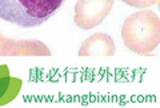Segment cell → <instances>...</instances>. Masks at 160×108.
Returning <instances> with one entry per match:
<instances>
[{"label":"cell","mask_w":160,"mask_h":108,"mask_svg":"<svg viewBox=\"0 0 160 108\" xmlns=\"http://www.w3.org/2000/svg\"><path fill=\"white\" fill-rule=\"evenodd\" d=\"M122 39L128 50L148 55L160 43V19L153 11L143 9L128 16L122 26Z\"/></svg>","instance_id":"cell-1"},{"label":"cell","mask_w":160,"mask_h":108,"mask_svg":"<svg viewBox=\"0 0 160 108\" xmlns=\"http://www.w3.org/2000/svg\"><path fill=\"white\" fill-rule=\"evenodd\" d=\"M64 0H0V19L22 28L42 26L62 7Z\"/></svg>","instance_id":"cell-2"},{"label":"cell","mask_w":160,"mask_h":108,"mask_svg":"<svg viewBox=\"0 0 160 108\" xmlns=\"http://www.w3.org/2000/svg\"><path fill=\"white\" fill-rule=\"evenodd\" d=\"M115 0H78L73 22L82 29H92L108 16Z\"/></svg>","instance_id":"cell-3"},{"label":"cell","mask_w":160,"mask_h":108,"mask_svg":"<svg viewBox=\"0 0 160 108\" xmlns=\"http://www.w3.org/2000/svg\"><path fill=\"white\" fill-rule=\"evenodd\" d=\"M49 48L40 40L7 39L0 33V56H51Z\"/></svg>","instance_id":"cell-4"},{"label":"cell","mask_w":160,"mask_h":108,"mask_svg":"<svg viewBox=\"0 0 160 108\" xmlns=\"http://www.w3.org/2000/svg\"><path fill=\"white\" fill-rule=\"evenodd\" d=\"M115 51L116 48L112 37L107 33L98 32L83 42L79 50V56H113Z\"/></svg>","instance_id":"cell-5"},{"label":"cell","mask_w":160,"mask_h":108,"mask_svg":"<svg viewBox=\"0 0 160 108\" xmlns=\"http://www.w3.org/2000/svg\"><path fill=\"white\" fill-rule=\"evenodd\" d=\"M23 81L11 77L7 66H0V107L12 101L18 96Z\"/></svg>","instance_id":"cell-6"},{"label":"cell","mask_w":160,"mask_h":108,"mask_svg":"<svg viewBox=\"0 0 160 108\" xmlns=\"http://www.w3.org/2000/svg\"><path fill=\"white\" fill-rule=\"evenodd\" d=\"M123 3L128 4L131 7H136V8H148L151 6L158 4L159 0H122Z\"/></svg>","instance_id":"cell-7"}]
</instances>
